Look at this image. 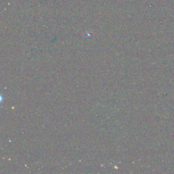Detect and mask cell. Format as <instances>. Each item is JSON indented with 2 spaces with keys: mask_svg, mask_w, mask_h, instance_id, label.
<instances>
[]
</instances>
